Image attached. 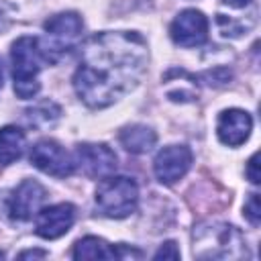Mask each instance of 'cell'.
<instances>
[{"label": "cell", "instance_id": "d6986e66", "mask_svg": "<svg viewBox=\"0 0 261 261\" xmlns=\"http://www.w3.org/2000/svg\"><path fill=\"white\" fill-rule=\"evenodd\" d=\"M245 175L249 177L251 184H259L261 181V175H259V153H253L249 163H247V169H245Z\"/></svg>", "mask_w": 261, "mask_h": 261}, {"label": "cell", "instance_id": "7402d4cb", "mask_svg": "<svg viewBox=\"0 0 261 261\" xmlns=\"http://www.w3.org/2000/svg\"><path fill=\"white\" fill-rule=\"evenodd\" d=\"M6 18H8V16L4 14V10H2V4H0V31H2V29H6Z\"/></svg>", "mask_w": 261, "mask_h": 261}, {"label": "cell", "instance_id": "6da1fadb", "mask_svg": "<svg viewBox=\"0 0 261 261\" xmlns=\"http://www.w3.org/2000/svg\"><path fill=\"white\" fill-rule=\"evenodd\" d=\"M147 57V43L139 33H96L82 45L73 90L86 106L106 108L141 82Z\"/></svg>", "mask_w": 261, "mask_h": 261}, {"label": "cell", "instance_id": "5bb4252c", "mask_svg": "<svg viewBox=\"0 0 261 261\" xmlns=\"http://www.w3.org/2000/svg\"><path fill=\"white\" fill-rule=\"evenodd\" d=\"M120 139V145L130 151V153H147L155 141H157V135L153 128L145 126V124H130V126H124L118 135Z\"/></svg>", "mask_w": 261, "mask_h": 261}, {"label": "cell", "instance_id": "3957f363", "mask_svg": "<svg viewBox=\"0 0 261 261\" xmlns=\"http://www.w3.org/2000/svg\"><path fill=\"white\" fill-rule=\"evenodd\" d=\"M10 63H12V80H14V94L22 100H29L39 94L41 84L37 80L41 67L47 63L39 39L37 37H18L10 49Z\"/></svg>", "mask_w": 261, "mask_h": 261}, {"label": "cell", "instance_id": "44dd1931", "mask_svg": "<svg viewBox=\"0 0 261 261\" xmlns=\"http://www.w3.org/2000/svg\"><path fill=\"white\" fill-rule=\"evenodd\" d=\"M224 4H228V6H232V8H243V6H247L251 0H222Z\"/></svg>", "mask_w": 261, "mask_h": 261}, {"label": "cell", "instance_id": "4fadbf2b", "mask_svg": "<svg viewBox=\"0 0 261 261\" xmlns=\"http://www.w3.org/2000/svg\"><path fill=\"white\" fill-rule=\"evenodd\" d=\"M27 137L18 126H2L0 128V165H10L18 161L24 153Z\"/></svg>", "mask_w": 261, "mask_h": 261}, {"label": "cell", "instance_id": "277c9868", "mask_svg": "<svg viewBox=\"0 0 261 261\" xmlns=\"http://www.w3.org/2000/svg\"><path fill=\"white\" fill-rule=\"evenodd\" d=\"M139 204V186L126 175H106L96 188V206L108 218H124Z\"/></svg>", "mask_w": 261, "mask_h": 261}, {"label": "cell", "instance_id": "9a60e30c", "mask_svg": "<svg viewBox=\"0 0 261 261\" xmlns=\"http://www.w3.org/2000/svg\"><path fill=\"white\" fill-rule=\"evenodd\" d=\"M73 259H116V247L106 243L100 237H84L73 245Z\"/></svg>", "mask_w": 261, "mask_h": 261}, {"label": "cell", "instance_id": "603a6c76", "mask_svg": "<svg viewBox=\"0 0 261 261\" xmlns=\"http://www.w3.org/2000/svg\"><path fill=\"white\" fill-rule=\"evenodd\" d=\"M0 88H2V65H0Z\"/></svg>", "mask_w": 261, "mask_h": 261}, {"label": "cell", "instance_id": "9c48e42d", "mask_svg": "<svg viewBox=\"0 0 261 261\" xmlns=\"http://www.w3.org/2000/svg\"><path fill=\"white\" fill-rule=\"evenodd\" d=\"M192 151L186 145H169L163 147L155 161H153V171L157 175V179L161 184H175L177 179H181L188 169L192 167Z\"/></svg>", "mask_w": 261, "mask_h": 261}, {"label": "cell", "instance_id": "5b68a950", "mask_svg": "<svg viewBox=\"0 0 261 261\" xmlns=\"http://www.w3.org/2000/svg\"><path fill=\"white\" fill-rule=\"evenodd\" d=\"M84 22L77 12H59L45 22V39H39L47 63L59 61L82 39Z\"/></svg>", "mask_w": 261, "mask_h": 261}, {"label": "cell", "instance_id": "ffe728a7", "mask_svg": "<svg viewBox=\"0 0 261 261\" xmlns=\"http://www.w3.org/2000/svg\"><path fill=\"white\" fill-rule=\"evenodd\" d=\"M18 257H20V259H31V257H47V251H22Z\"/></svg>", "mask_w": 261, "mask_h": 261}, {"label": "cell", "instance_id": "7a4b0ae2", "mask_svg": "<svg viewBox=\"0 0 261 261\" xmlns=\"http://www.w3.org/2000/svg\"><path fill=\"white\" fill-rule=\"evenodd\" d=\"M192 251L198 259H239L247 255L245 239L232 224L202 222L194 228Z\"/></svg>", "mask_w": 261, "mask_h": 261}, {"label": "cell", "instance_id": "cb8c5ba5", "mask_svg": "<svg viewBox=\"0 0 261 261\" xmlns=\"http://www.w3.org/2000/svg\"><path fill=\"white\" fill-rule=\"evenodd\" d=\"M2 257H4V253H2V251H0V259H2Z\"/></svg>", "mask_w": 261, "mask_h": 261}, {"label": "cell", "instance_id": "52a82bcc", "mask_svg": "<svg viewBox=\"0 0 261 261\" xmlns=\"http://www.w3.org/2000/svg\"><path fill=\"white\" fill-rule=\"evenodd\" d=\"M75 165L88 177H106L116 171V153L104 143H80L75 147Z\"/></svg>", "mask_w": 261, "mask_h": 261}, {"label": "cell", "instance_id": "8992f818", "mask_svg": "<svg viewBox=\"0 0 261 261\" xmlns=\"http://www.w3.org/2000/svg\"><path fill=\"white\" fill-rule=\"evenodd\" d=\"M31 163L47 175L69 177L75 171V161L55 139H41L31 147Z\"/></svg>", "mask_w": 261, "mask_h": 261}, {"label": "cell", "instance_id": "7c38bea8", "mask_svg": "<svg viewBox=\"0 0 261 261\" xmlns=\"http://www.w3.org/2000/svg\"><path fill=\"white\" fill-rule=\"evenodd\" d=\"M253 130V118L249 112L241 108H228L222 110L216 122V133L218 139L228 145V147H239L243 145Z\"/></svg>", "mask_w": 261, "mask_h": 261}, {"label": "cell", "instance_id": "e0dca14e", "mask_svg": "<svg viewBox=\"0 0 261 261\" xmlns=\"http://www.w3.org/2000/svg\"><path fill=\"white\" fill-rule=\"evenodd\" d=\"M243 210H245V218H247V220H249L253 226H257V224H259V220H261L259 194H249V198H247V202H245Z\"/></svg>", "mask_w": 261, "mask_h": 261}, {"label": "cell", "instance_id": "ac0fdd59", "mask_svg": "<svg viewBox=\"0 0 261 261\" xmlns=\"http://www.w3.org/2000/svg\"><path fill=\"white\" fill-rule=\"evenodd\" d=\"M153 259H179V249H177V245L173 241H167L157 249Z\"/></svg>", "mask_w": 261, "mask_h": 261}, {"label": "cell", "instance_id": "ba28073f", "mask_svg": "<svg viewBox=\"0 0 261 261\" xmlns=\"http://www.w3.org/2000/svg\"><path fill=\"white\" fill-rule=\"evenodd\" d=\"M169 35L179 47H198L208 39V18L196 8H186L173 18Z\"/></svg>", "mask_w": 261, "mask_h": 261}, {"label": "cell", "instance_id": "8fae6325", "mask_svg": "<svg viewBox=\"0 0 261 261\" xmlns=\"http://www.w3.org/2000/svg\"><path fill=\"white\" fill-rule=\"evenodd\" d=\"M45 200V188L35 179H22L8 198V214L12 220H31L37 216Z\"/></svg>", "mask_w": 261, "mask_h": 261}, {"label": "cell", "instance_id": "2e32d148", "mask_svg": "<svg viewBox=\"0 0 261 261\" xmlns=\"http://www.w3.org/2000/svg\"><path fill=\"white\" fill-rule=\"evenodd\" d=\"M61 116V108L53 102V100H43L39 102L37 106L29 108L24 112V120L29 126L33 128H47V126H53Z\"/></svg>", "mask_w": 261, "mask_h": 261}, {"label": "cell", "instance_id": "30bf717a", "mask_svg": "<svg viewBox=\"0 0 261 261\" xmlns=\"http://www.w3.org/2000/svg\"><path fill=\"white\" fill-rule=\"evenodd\" d=\"M75 220V208L69 202H61V204H53L47 206L43 210L37 212V220H35V232L41 239L53 241L63 237L71 224Z\"/></svg>", "mask_w": 261, "mask_h": 261}]
</instances>
